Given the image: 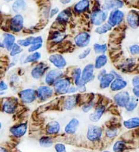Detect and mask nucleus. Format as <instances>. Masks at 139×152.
I'll list each match as a JSON object with an SVG mask.
<instances>
[{
    "label": "nucleus",
    "instance_id": "f257e3e1",
    "mask_svg": "<svg viewBox=\"0 0 139 152\" xmlns=\"http://www.w3.org/2000/svg\"><path fill=\"white\" fill-rule=\"evenodd\" d=\"M101 134L102 129L101 127L94 125H90L88 126L87 137L90 141L95 142L99 140Z\"/></svg>",
    "mask_w": 139,
    "mask_h": 152
},
{
    "label": "nucleus",
    "instance_id": "f03ea898",
    "mask_svg": "<svg viewBox=\"0 0 139 152\" xmlns=\"http://www.w3.org/2000/svg\"><path fill=\"white\" fill-rule=\"evenodd\" d=\"M69 88H70V81L67 79L58 80L54 83L55 91L59 94L68 93Z\"/></svg>",
    "mask_w": 139,
    "mask_h": 152
},
{
    "label": "nucleus",
    "instance_id": "7ed1b4c3",
    "mask_svg": "<svg viewBox=\"0 0 139 152\" xmlns=\"http://www.w3.org/2000/svg\"><path fill=\"white\" fill-rule=\"evenodd\" d=\"M124 13L118 10H113L111 12L109 18L108 24L112 27L119 24L123 20Z\"/></svg>",
    "mask_w": 139,
    "mask_h": 152
},
{
    "label": "nucleus",
    "instance_id": "20e7f679",
    "mask_svg": "<svg viewBox=\"0 0 139 152\" xmlns=\"http://www.w3.org/2000/svg\"><path fill=\"white\" fill-rule=\"evenodd\" d=\"M37 91L32 89H27L20 91L19 93L20 98L24 103H30L36 99Z\"/></svg>",
    "mask_w": 139,
    "mask_h": 152
},
{
    "label": "nucleus",
    "instance_id": "39448f33",
    "mask_svg": "<svg viewBox=\"0 0 139 152\" xmlns=\"http://www.w3.org/2000/svg\"><path fill=\"white\" fill-rule=\"evenodd\" d=\"M114 99L118 106L126 107L130 99V97L127 91H122L116 94L114 96Z\"/></svg>",
    "mask_w": 139,
    "mask_h": 152
},
{
    "label": "nucleus",
    "instance_id": "423d86ee",
    "mask_svg": "<svg viewBox=\"0 0 139 152\" xmlns=\"http://www.w3.org/2000/svg\"><path fill=\"white\" fill-rule=\"evenodd\" d=\"M107 12L105 11H96L91 16V20L95 26H100L105 21L107 18Z\"/></svg>",
    "mask_w": 139,
    "mask_h": 152
},
{
    "label": "nucleus",
    "instance_id": "0eeeda50",
    "mask_svg": "<svg viewBox=\"0 0 139 152\" xmlns=\"http://www.w3.org/2000/svg\"><path fill=\"white\" fill-rule=\"evenodd\" d=\"M23 17L20 15H16L14 17L12 18L11 20L10 29L11 31L15 32H19L23 28Z\"/></svg>",
    "mask_w": 139,
    "mask_h": 152
},
{
    "label": "nucleus",
    "instance_id": "6e6552de",
    "mask_svg": "<svg viewBox=\"0 0 139 152\" xmlns=\"http://www.w3.org/2000/svg\"><path fill=\"white\" fill-rule=\"evenodd\" d=\"M17 107V100L16 98H8L4 101L3 109L6 113L12 114L15 112Z\"/></svg>",
    "mask_w": 139,
    "mask_h": 152
},
{
    "label": "nucleus",
    "instance_id": "1a4fd4ad",
    "mask_svg": "<svg viewBox=\"0 0 139 152\" xmlns=\"http://www.w3.org/2000/svg\"><path fill=\"white\" fill-rule=\"evenodd\" d=\"M93 70L94 66L92 64H88L84 68L82 74L81 81L82 83H87L93 78Z\"/></svg>",
    "mask_w": 139,
    "mask_h": 152
},
{
    "label": "nucleus",
    "instance_id": "9d476101",
    "mask_svg": "<svg viewBox=\"0 0 139 152\" xmlns=\"http://www.w3.org/2000/svg\"><path fill=\"white\" fill-rule=\"evenodd\" d=\"M123 3L121 0H105L103 5V9L105 11L116 10L122 8Z\"/></svg>",
    "mask_w": 139,
    "mask_h": 152
},
{
    "label": "nucleus",
    "instance_id": "9b49d317",
    "mask_svg": "<svg viewBox=\"0 0 139 152\" xmlns=\"http://www.w3.org/2000/svg\"><path fill=\"white\" fill-rule=\"evenodd\" d=\"M37 94L40 100L45 101L51 97L53 94V89L49 86H40L37 89Z\"/></svg>",
    "mask_w": 139,
    "mask_h": 152
},
{
    "label": "nucleus",
    "instance_id": "f8f14e48",
    "mask_svg": "<svg viewBox=\"0 0 139 152\" xmlns=\"http://www.w3.org/2000/svg\"><path fill=\"white\" fill-rule=\"evenodd\" d=\"M90 36L87 32H83L79 34L75 37V43L78 47H86L90 42Z\"/></svg>",
    "mask_w": 139,
    "mask_h": 152
},
{
    "label": "nucleus",
    "instance_id": "ddd939ff",
    "mask_svg": "<svg viewBox=\"0 0 139 152\" xmlns=\"http://www.w3.org/2000/svg\"><path fill=\"white\" fill-rule=\"evenodd\" d=\"M62 72L58 70H53L48 72L45 78V82L48 85H53L62 76Z\"/></svg>",
    "mask_w": 139,
    "mask_h": 152
},
{
    "label": "nucleus",
    "instance_id": "4468645a",
    "mask_svg": "<svg viewBox=\"0 0 139 152\" xmlns=\"http://www.w3.org/2000/svg\"><path fill=\"white\" fill-rule=\"evenodd\" d=\"M50 62L58 68H63L66 65V61L62 55L59 54L51 55L49 57Z\"/></svg>",
    "mask_w": 139,
    "mask_h": 152
},
{
    "label": "nucleus",
    "instance_id": "2eb2a0df",
    "mask_svg": "<svg viewBox=\"0 0 139 152\" xmlns=\"http://www.w3.org/2000/svg\"><path fill=\"white\" fill-rule=\"evenodd\" d=\"M127 21L132 28H137L139 26V15L134 11H130L127 16Z\"/></svg>",
    "mask_w": 139,
    "mask_h": 152
},
{
    "label": "nucleus",
    "instance_id": "dca6fc26",
    "mask_svg": "<svg viewBox=\"0 0 139 152\" xmlns=\"http://www.w3.org/2000/svg\"><path fill=\"white\" fill-rule=\"evenodd\" d=\"M27 126L26 124H22L17 126L12 127L10 129L11 133L16 137H21L26 132Z\"/></svg>",
    "mask_w": 139,
    "mask_h": 152
},
{
    "label": "nucleus",
    "instance_id": "f3484780",
    "mask_svg": "<svg viewBox=\"0 0 139 152\" xmlns=\"http://www.w3.org/2000/svg\"><path fill=\"white\" fill-rule=\"evenodd\" d=\"M47 69V66L43 63H41L35 67L32 72V76L35 79H39L43 75Z\"/></svg>",
    "mask_w": 139,
    "mask_h": 152
},
{
    "label": "nucleus",
    "instance_id": "a211bd4d",
    "mask_svg": "<svg viewBox=\"0 0 139 152\" xmlns=\"http://www.w3.org/2000/svg\"><path fill=\"white\" fill-rule=\"evenodd\" d=\"M114 75L113 73L105 74L100 78V86L102 89H105L108 88L112 82L114 81Z\"/></svg>",
    "mask_w": 139,
    "mask_h": 152
},
{
    "label": "nucleus",
    "instance_id": "6ab92c4d",
    "mask_svg": "<svg viewBox=\"0 0 139 152\" xmlns=\"http://www.w3.org/2000/svg\"><path fill=\"white\" fill-rule=\"evenodd\" d=\"M43 40L42 38L41 37H30L24 40H19L18 41V44L20 46L23 47H27L29 46L31 44H40L42 43Z\"/></svg>",
    "mask_w": 139,
    "mask_h": 152
},
{
    "label": "nucleus",
    "instance_id": "aec40b11",
    "mask_svg": "<svg viewBox=\"0 0 139 152\" xmlns=\"http://www.w3.org/2000/svg\"><path fill=\"white\" fill-rule=\"evenodd\" d=\"M127 85V82L121 78H116V80H114L112 83L111 84L110 88L113 91H119L124 89V88H126Z\"/></svg>",
    "mask_w": 139,
    "mask_h": 152
},
{
    "label": "nucleus",
    "instance_id": "412c9836",
    "mask_svg": "<svg viewBox=\"0 0 139 152\" xmlns=\"http://www.w3.org/2000/svg\"><path fill=\"white\" fill-rule=\"evenodd\" d=\"M60 130L59 124L56 121L50 122L47 124L46 127V131L48 134L54 135L58 134Z\"/></svg>",
    "mask_w": 139,
    "mask_h": 152
},
{
    "label": "nucleus",
    "instance_id": "4be33fe9",
    "mask_svg": "<svg viewBox=\"0 0 139 152\" xmlns=\"http://www.w3.org/2000/svg\"><path fill=\"white\" fill-rule=\"evenodd\" d=\"M79 122L77 119H72L69 122L65 127V132L69 134H74L79 126Z\"/></svg>",
    "mask_w": 139,
    "mask_h": 152
},
{
    "label": "nucleus",
    "instance_id": "5701e85b",
    "mask_svg": "<svg viewBox=\"0 0 139 152\" xmlns=\"http://www.w3.org/2000/svg\"><path fill=\"white\" fill-rule=\"evenodd\" d=\"M105 108L103 106H100L97 107L95 111L90 115V120L93 122H96L99 121L102 117L104 112H105Z\"/></svg>",
    "mask_w": 139,
    "mask_h": 152
},
{
    "label": "nucleus",
    "instance_id": "b1692460",
    "mask_svg": "<svg viewBox=\"0 0 139 152\" xmlns=\"http://www.w3.org/2000/svg\"><path fill=\"white\" fill-rule=\"evenodd\" d=\"M15 37L12 34H6L4 35V40L3 44L5 47L8 50H11L13 45H14Z\"/></svg>",
    "mask_w": 139,
    "mask_h": 152
},
{
    "label": "nucleus",
    "instance_id": "393cba45",
    "mask_svg": "<svg viewBox=\"0 0 139 152\" xmlns=\"http://www.w3.org/2000/svg\"><path fill=\"white\" fill-rule=\"evenodd\" d=\"M78 100V98L77 96H69V97L66 99L64 107L67 110H71L77 104Z\"/></svg>",
    "mask_w": 139,
    "mask_h": 152
},
{
    "label": "nucleus",
    "instance_id": "a878e982",
    "mask_svg": "<svg viewBox=\"0 0 139 152\" xmlns=\"http://www.w3.org/2000/svg\"><path fill=\"white\" fill-rule=\"evenodd\" d=\"M124 126L127 129H134L139 127V118L133 117L124 122Z\"/></svg>",
    "mask_w": 139,
    "mask_h": 152
},
{
    "label": "nucleus",
    "instance_id": "bb28decb",
    "mask_svg": "<svg viewBox=\"0 0 139 152\" xmlns=\"http://www.w3.org/2000/svg\"><path fill=\"white\" fill-rule=\"evenodd\" d=\"M25 3L24 0H16L12 5V10L16 12H20L25 8Z\"/></svg>",
    "mask_w": 139,
    "mask_h": 152
},
{
    "label": "nucleus",
    "instance_id": "cd10ccee",
    "mask_svg": "<svg viewBox=\"0 0 139 152\" xmlns=\"http://www.w3.org/2000/svg\"><path fill=\"white\" fill-rule=\"evenodd\" d=\"M108 61L107 57L105 55H101L96 58L95 60V67L97 69H100L105 66Z\"/></svg>",
    "mask_w": 139,
    "mask_h": 152
},
{
    "label": "nucleus",
    "instance_id": "c85d7f7f",
    "mask_svg": "<svg viewBox=\"0 0 139 152\" xmlns=\"http://www.w3.org/2000/svg\"><path fill=\"white\" fill-rule=\"evenodd\" d=\"M89 6V1L88 0H82L75 4L74 9L77 12H83L85 11Z\"/></svg>",
    "mask_w": 139,
    "mask_h": 152
},
{
    "label": "nucleus",
    "instance_id": "c756f323",
    "mask_svg": "<svg viewBox=\"0 0 139 152\" xmlns=\"http://www.w3.org/2000/svg\"><path fill=\"white\" fill-rule=\"evenodd\" d=\"M138 99L135 97H132L127 104V105L126 107V110L127 111H132L138 105Z\"/></svg>",
    "mask_w": 139,
    "mask_h": 152
},
{
    "label": "nucleus",
    "instance_id": "7c9ffc66",
    "mask_svg": "<svg viewBox=\"0 0 139 152\" xmlns=\"http://www.w3.org/2000/svg\"><path fill=\"white\" fill-rule=\"evenodd\" d=\"M40 144L43 147H50L53 145V140L49 137H43L40 140Z\"/></svg>",
    "mask_w": 139,
    "mask_h": 152
},
{
    "label": "nucleus",
    "instance_id": "2f4dec72",
    "mask_svg": "<svg viewBox=\"0 0 139 152\" xmlns=\"http://www.w3.org/2000/svg\"><path fill=\"white\" fill-rule=\"evenodd\" d=\"M71 15L70 12L68 10H64L63 11H62L59 15L58 16L57 20L60 23H65L68 20L69 16Z\"/></svg>",
    "mask_w": 139,
    "mask_h": 152
},
{
    "label": "nucleus",
    "instance_id": "473e14b6",
    "mask_svg": "<svg viewBox=\"0 0 139 152\" xmlns=\"http://www.w3.org/2000/svg\"><path fill=\"white\" fill-rule=\"evenodd\" d=\"M112 29V26L108 24H104L103 25L98 27V28H96L95 30V32L99 34H102L106 33L108 31H111Z\"/></svg>",
    "mask_w": 139,
    "mask_h": 152
},
{
    "label": "nucleus",
    "instance_id": "72a5a7b5",
    "mask_svg": "<svg viewBox=\"0 0 139 152\" xmlns=\"http://www.w3.org/2000/svg\"><path fill=\"white\" fill-rule=\"evenodd\" d=\"M126 148V144L122 141H117L113 146V151L114 152H122Z\"/></svg>",
    "mask_w": 139,
    "mask_h": 152
},
{
    "label": "nucleus",
    "instance_id": "f704fd0d",
    "mask_svg": "<svg viewBox=\"0 0 139 152\" xmlns=\"http://www.w3.org/2000/svg\"><path fill=\"white\" fill-rule=\"evenodd\" d=\"M41 57V55L38 52L33 53L30 55H29L24 60V63H30V62H33L35 61L38 60Z\"/></svg>",
    "mask_w": 139,
    "mask_h": 152
},
{
    "label": "nucleus",
    "instance_id": "c9c22d12",
    "mask_svg": "<svg viewBox=\"0 0 139 152\" xmlns=\"http://www.w3.org/2000/svg\"><path fill=\"white\" fill-rule=\"evenodd\" d=\"M94 50L96 53H105L107 50V46L106 44L100 45L98 44H94Z\"/></svg>",
    "mask_w": 139,
    "mask_h": 152
},
{
    "label": "nucleus",
    "instance_id": "e433bc0d",
    "mask_svg": "<svg viewBox=\"0 0 139 152\" xmlns=\"http://www.w3.org/2000/svg\"><path fill=\"white\" fill-rule=\"evenodd\" d=\"M81 70L80 68H76L73 73V78L76 85H78L81 81L80 80Z\"/></svg>",
    "mask_w": 139,
    "mask_h": 152
},
{
    "label": "nucleus",
    "instance_id": "4c0bfd02",
    "mask_svg": "<svg viewBox=\"0 0 139 152\" xmlns=\"http://www.w3.org/2000/svg\"><path fill=\"white\" fill-rule=\"evenodd\" d=\"M22 51V49L20 48V47L17 45V44H14L13 45L12 49H11V56H14V55L20 53Z\"/></svg>",
    "mask_w": 139,
    "mask_h": 152
},
{
    "label": "nucleus",
    "instance_id": "58836bf2",
    "mask_svg": "<svg viewBox=\"0 0 139 152\" xmlns=\"http://www.w3.org/2000/svg\"><path fill=\"white\" fill-rule=\"evenodd\" d=\"M130 52L132 55H139V45H133L130 47Z\"/></svg>",
    "mask_w": 139,
    "mask_h": 152
},
{
    "label": "nucleus",
    "instance_id": "ea45409f",
    "mask_svg": "<svg viewBox=\"0 0 139 152\" xmlns=\"http://www.w3.org/2000/svg\"><path fill=\"white\" fill-rule=\"evenodd\" d=\"M55 150L57 152H66L65 146L62 143H57L56 145Z\"/></svg>",
    "mask_w": 139,
    "mask_h": 152
},
{
    "label": "nucleus",
    "instance_id": "a19ab883",
    "mask_svg": "<svg viewBox=\"0 0 139 152\" xmlns=\"http://www.w3.org/2000/svg\"><path fill=\"white\" fill-rule=\"evenodd\" d=\"M64 36H62L61 34L58 33V32H56L53 37V40H54L55 42H59V41L62 40V39H63L64 38Z\"/></svg>",
    "mask_w": 139,
    "mask_h": 152
},
{
    "label": "nucleus",
    "instance_id": "79ce46f5",
    "mask_svg": "<svg viewBox=\"0 0 139 152\" xmlns=\"http://www.w3.org/2000/svg\"><path fill=\"white\" fill-rule=\"evenodd\" d=\"M117 134V131L116 129H109L106 132V135L108 137L113 138L115 137Z\"/></svg>",
    "mask_w": 139,
    "mask_h": 152
},
{
    "label": "nucleus",
    "instance_id": "37998d69",
    "mask_svg": "<svg viewBox=\"0 0 139 152\" xmlns=\"http://www.w3.org/2000/svg\"><path fill=\"white\" fill-rule=\"evenodd\" d=\"M42 45H41V43L40 44H33V45H32L29 49V52H34L38 49H39L40 47H41Z\"/></svg>",
    "mask_w": 139,
    "mask_h": 152
},
{
    "label": "nucleus",
    "instance_id": "c03bdc74",
    "mask_svg": "<svg viewBox=\"0 0 139 152\" xmlns=\"http://www.w3.org/2000/svg\"><path fill=\"white\" fill-rule=\"evenodd\" d=\"M90 49H87V50H84L82 53H80V54L79 55V58L80 59L85 58L87 56V55L90 53Z\"/></svg>",
    "mask_w": 139,
    "mask_h": 152
},
{
    "label": "nucleus",
    "instance_id": "a18cd8bd",
    "mask_svg": "<svg viewBox=\"0 0 139 152\" xmlns=\"http://www.w3.org/2000/svg\"><path fill=\"white\" fill-rule=\"evenodd\" d=\"M93 105V104L92 103H89V104H86L84 107H83V111H84L85 113H87V112L89 111V110L92 108Z\"/></svg>",
    "mask_w": 139,
    "mask_h": 152
},
{
    "label": "nucleus",
    "instance_id": "49530a36",
    "mask_svg": "<svg viewBox=\"0 0 139 152\" xmlns=\"http://www.w3.org/2000/svg\"><path fill=\"white\" fill-rule=\"evenodd\" d=\"M132 84L134 86H139V75L136 76L132 80Z\"/></svg>",
    "mask_w": 139,
    "mask_h": 152
},
{
    "label": "nucleus",
    "instance_id": "de8ad7c7",
    "mask_svg": "<svg viewBox=\"0 0 139 152\" xmlns=\"http://www.w3.org/2000/svg\"><path fill=\"white\" fill-rule=\"evenodd\" d=\"M133 93L136 97L139 98V86H134L133 88Z\"/></svg>",
    "mask_w": 139,
    "mask_h": 152
},
{
    "label": "nucleus",
    "instance_id": "09e8293b",
    "mask_svg": "<svg viewBox=\"0 0 139 152\" xmlns=\"http://www.w3.org/2000/svg\"><path fill=\"white\" fill-rule=\"evenodd\" d=\"M59 11V10L58 8H54V9H53L51 11V13H50V17L52 18L53 16H54L55 15H56V14Z\"/></svg>",
    "mask_w": 139,
    "mask_h": 152
},
{
    "label": "nucleus",
    "instance_id": "8fccbe9b",
    "mask_svg": "<svg viewBox=\"0 0 139 152\" xmlns=\"http://www.w3.org/2000/svg\"><path fill=\"white\" fill-rule=\"evenodd\" d=\"M0 87H1V91L6 90V89H7V88H8V86H7L6 84L4 81L1 82V85H0Z\"/></svg>",
    "mask_w": 139,
    "mask_h": 152
},
{
    "label": "nucleus",
    "instance_id": "3c124183",
    "mask_svg": "<svg viewBox=\"0 0 139 152\" xmlns=\"http://www.w3.org/2000/svg\"><path fill=\"white\" fill-rule=\"evenodd\" d=\"M77 88H76L75 87H71L69 88V90L68 91L69 93H75V91H77Z\"/></svg>",
    "mask_w": 139,
    "mask_h": 152
},
{
    "label": "nucleus",
    "instance_id": "603ef678",
    "mask_svg": "<svg viewBox=\"0 0 139 152\" xmlns=\"http://www.w3.org/2000/svg\"><path fill=\"white\" fill-rule=\"evenodd\" d=\"M71 0H61V2L62 3V4H67V3H69L71 2Z\"/></svg>",
    "mask_w": 139,
    "mask_h": 152
},
{
    "label": "nucleus",
    "instance_id": "864d4df0",
    "mask_svg": "<svg viewBox=\"0 0 139 152\" xmlns=\"http://www.w3.org/2000/svg\"><path fill=\"white\" fill-rule=\"evenodd\" d=\"M0 150H1V152H7V150L5 148H4L3 147H1Z\"/></svg>",
    "mask_w": 139,
    "mask_h": 152
},
{
    "label": "nucleus",
    "instance_id": "5fc2aeb1",
    "mask_svg": "<svg viewBox=\"0 0 139 152\" xmlns=\"http://www.w3.org/2000/svg\"><path fill=\"white\" fill-rule=\"evenodd\" d=\"M5 1H12V0H5Z\"/></svg>",
    "mask_w": 139,
    "mask_h": 152
},
{
    "label": "nucleus",
    "instance_id": "6e6d98bb",
    "mask_svg": "<svg viewBox=\"0 0 139 152\" xmlns=\"http://www.w3.org/2000/svg\"><path fill=\"white\" fill-rule=\"evenodd\" d=\"M104 152H109V151H104Z\"/></svg>",
    "mask_w": 139,
    "mask_h": 152
}]
</instances>
